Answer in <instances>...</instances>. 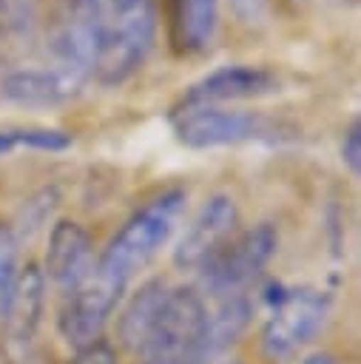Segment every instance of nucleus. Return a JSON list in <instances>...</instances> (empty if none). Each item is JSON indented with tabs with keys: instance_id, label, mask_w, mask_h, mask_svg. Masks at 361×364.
I'll return each mask as SVG.
<instances>
[{
	"instance_id": "nucleus-19",
	"label": "nucleus",
	"mask_w": 361,
	"mask_h": 364,
	"mask_svg": "<svg viewBox=\"0 0 361 364\" xmlns=\"http://www.w3.org/2000/svg\"><path fill=\"white\" fill-rule=\"evenodd\" d=\"M341 159H344V165L352 171V176H358V171H361V128H358V122H352L350 131L344 134Z\"/></svg>"
},
{
	"instance_id": "nucleus-2",
	"label": "nucleus",
	"mask_w": 361,
	"mask_h": 364,
	"mask_svg": "<svg viewBox=\"0 0 361 364\" xmlns=\"http://www.w3.org/2000/svg\"><path fill=\"white\" fill-rule=\"evenodd\" d=\"M185 202H188V193L182 188H171V191H162L159 196H153L148 205H142L111 236L102 256L97 259V270L105 279L125 287L171 239V233L185 210Z\"/></svg>"
},
{
	"instance_id": "nucleus-13",
	"label": "nucleus",
	"mask_w": 361,
	"mask_h": 364,
	"mask_svg": "<svg viewBox=\"0 0 361 364\" xmlns=\"http://www.w3.org/2000/svg\"><path fill=\"white\" fill-rule=\"evenodd\" d=\"M173 43L185 54L210 48L219 26V0H168Z\"/></svg>"
},
{
	"instance_id": "nucleus-8",
	"label": "nucleus",
	"mask_w": 361,
	"mask_h": 364,
	"mask_svg": "<svg viewBox=\"0 0 361 364\" xmlns=\"http://www.w3.org/2000/svg\"><path fill=\"white\" fill-rule=\"evenodd\" d=\"M122 293H125V287L105 279L94 264L88 279L80 282L74 290H68L65 301L60 307L57 327H60V336L65 338V344H71L74 350H85V347L97 344L111 313L117 310Z\"/></svg>"
},
{
	"instance_id": "nucleus-12",
	"label": "nucleus",
	"mask_w": 361,
	"mask_h": 364,
	"mask_svg": "<svg viewBox=\"0 0 361 364\" xmlns=\"http://www.w3.org/2000/svg\"><path fill=\"white\" fill-rule=\"evenodd\" d=\"M43 301H45V276L37 264H26L14 284L11 293L6 299L3 307V324H6V336L14 344H28L40 327V316H43Z\"/></svg>"
},
{
	"instance_id": "nucleus-15",
	"label": "nucleus",
	"mask_w": 361,
	"mask_h": 364,
	"mask_svg": "<svg viewBox=\"0 0 361 364\" xmlns=\"http://www.w3.org/2000/svg\"><path fill=\"white\" fill-rule=\"evenodd\" d=\"M250 301L244 296H227L222 299V304L205 316V327H202V344H199V353H202V361L225 353L247 327L250 321Z\"/></svg>"
},
{
	"instance_id": "nucleus-23",
	"label": "nucleus",
	"mask_w": 361,
	"mask_h": 364,
	"mask_svg": "<svg viewBox=\"0 0 361 364\" xmlns=\"http://www.w3.org/2000/svg\"><path fill=\"white\" fill-rule=\"evenodd\" d=\"M20 364H48V358H45V353H28Z\"/></svg>"
},
{
	"instance_id": "nucleus-4",
	"label": "nucleus",
	"mask_w": 361,
	"mask_h": 364,
	"mask_svg": "<svg viewBox=\"0 0 361 364\" xmlns=\"http://www.w3.org/2000/svg\"><path fill=\"white\" fill-rule=\"evenodd\" d=\"M176 139L188 148H219L242 142H281L290 131L256 111H233L222 105H179L173 114Z\"/></svg>"
},
{
	"instance_id": "nucleus-17",
	"label": "nucleus",
	"mask_w": 361,
	"mask_h": 364,
	"mask_svg": "<svg viewBox=\"0 0 361 364\" xmlns=\"http://www.w3.org/2000/svg\"><path fill=\"white\" fill-rule=\"evenodd\" d=\"M37 0H0V34L23 40L31 34Z\"/></svg>"
},
{
	"instance_id": "nucleus-18",
	"label": "nucleus",
	"mask_w": 361,
	"mask_h": 364,
	"mask_svg": "<svg viewBox=\"0 0 361 364\" xmlns=\"http://www.w3.org/2000/svg\"><path fill=\"white\" fill-rule=\"evenodd\" d=\"M17 236L9 225H0V313L6 307V299L11 293V284L17 279Z\"/></svg>"
},
{
	"instance_id": "nucleus-11",
	"label": "nucleus",
	"mask_w": 361,
	"mask_h": 364,
	"mask_svg": "<svg viewBox=\"0 0 361 364\" xmlns=\"http://www.w3.org/2000/svg\"><path fill=\"white\" fill-rule=\"evenodd\" d=\"M279 91V77L262 65H222L188 88L182 105H222L236 100H256Z\"/></svg>"
},
{
	"instance_id": "nucleus-21",
	"label": "nucleus",
	"mask_w": 361,
	"mask_h": 364,
	"mask_svg": "<svg viewBox=\"0 0 361 364\" xmlns=\"http://www.w3.org/2000/svg\"><path fill=\"white\" fill-rule=\"evenodd\" d=\"M233 6H236V11H239L242 17H247V20H256V17L264 11L267 0H233Z\"/></svg>"
},
{
	"instance_id": "nucleus-20",
	"label": "nucleus",
	"mask_w": 361,
	"mask_h": 364,
	"mask_svg": "<svg viewBox=\"0 0 361 364\" xmlns=\"http://www.w3.org/2000/svg\"><path fill=\"white\" fill-rule=\"evenodd\" d=\"M71 364H117V353L105 341H97V344L85 347V350H77Z\"/></svg>"
},
{
	"instance_id": "nucleus-22",
	"label": "nucleus",
	"mask_w": 361,
	"mask_h": 364,
	"mask_svg": "<svg viewBox=\"0 0 361 364\" xmlns=\"http://www.w3.org/2000/svg\"><path fill=\"white\" fill-rule=\"evenodd\" d=\"M301 364H338L333 355H327V353H316V355H310V358H304Z\"/></svg>"
},
{
	"instance_id": "nucleus-7",
	"label": "nucleus",
	"mask_w": 361,
	"mask_h": 364,
	"mask_svg": "<svg viewBox=\"0 0 361 364\" xmlns=\"http://www.w3.org/2000/svg\"><path fill=\"white\" fill-rule=\"evenodd\" d=\"M330 316V299L313 287L281 290L262 327V350L270 361L293 358L310 344Z\"/></svg>"
},
{
	"instance_id": "nucleus-6",
	"label": "nucleus",
	"mask_w": 361,
	"mask_h": 364,
	"mask_svg": "<svg viewBox=\"0 0 361 364\" xmlns=\"http://www.w3.org/2000/svg\"><path fill=\"white\" fill-rule=\"evenodd\" d=\"M279 250V230L270 222H259L236 236H230L216 256H210L199 273L205 287L213 296H239L242 287H247L276 256Z\"/></svg>"
},
{
	"instance_id": "nucleus-9",
	"label": "nucleus",
	"mask_w": 361,
	"mask_h": 364,
	"mask_svg": "<svg viewBox=\"0 0 361 364\" xmlns=\"http://www.w3.org/2000/svg\"><path fill=\"white\" fill-rule=\"evenodd\" d=\"M239 225V208L233 196L213 193L190 219L182 239L173 247V264L182 270H199L216 250L233 236Z\"/></svg>"
},
{
	"instance_id": "nucleus-14",
	"label": "nucleus",
	"mask_w": 361,
	"mask_h": 364,
	"mask_svg": "<svg viewBox=\"0 0 361 364\" xmlns=\"http://www.w3.org/2000/svg\"><path fill=\"white\" fill-rule=\"evenodd\" d=\"M168 293H171V287H168L165 279H151L125 304V310L119 316V324H117V333H119V341L128 350L139 353L145 347V341H148V336H151V330H153V324H156V318L165 307Z\"/></svg>"
},
{
	"instance_id": "nucleus-24",
	"label": "nucleus",
	"mask_w": 361,
	"mask_h": 364,
	"mask_svg": "<svg viewBox=\"0 0 361 364\" xmlns=\"http://www.w3.org/2000/svg\"><path fill=\"white\" fill-rule=\"evenodd\" d=\"M225 364H242V361H225Z\"/></svg>"
},
{
	"instance_id": "nucleus-16",
	"label": "nucleus",
	"mask_w": 361,
	"mask_h": 364,
	"mask_svg": "<svg viewBox=\"0 0 361 364\" xmlns=\"http://www.w3.org/2000/svg\"><path fill=\"white\" fill-rule=\"evenodd\" d=\"M71 145V134L60 128H0V156L14 148L34 151H65Z\"/></svg>"
},
{
	"instance_id": "nucleus-10",
	"label": "nucleus",
	"mask_w": 361,
	"mask_h": 364,
	"mask_svg": "<svg viewBox=\"0 0 361 364\" xmlns=\"http://www.w3.org/2000/svg\"><path fill=\"white\" fill-rule=\"evenodd\" d=\"M94 242L91 233L74 222V219H60L51 233H48V247H45V264L43 276L57 284L63 293L74 290L80 282L88 279L94 270Z\"/></svg>"
},
{
	"instance_id": "nucleus-5",
	"label": "nucleus",
	"mask_w": 361,
	"mask_h": 364,
	"mask_svg": "<svg viewBox=\"0 0 361 364\" xmlns=\"http://www.w3.org/2000/svg\"><path fill=\"white\" fill-rule=\"evenodd\" d=\"M205 301L193 287H171L165 307L139 350L145 364H202Z\"/></svg>"
},
{
	"instance_id": "nucleus-3",
	"label": "nucleus",
	"mask_w": 361,
	"mask_h": 364,
	"mask_svg": "<svg viewBox=\"0 0 361 364\" xmlns=\"http://www.w3.org/2000/svg\"><path fill=\"white\" fill-rule=\"evenodd\" d=\"M156 37V0H99L97 80L119 85L148 60Z\"/></svg>"
},
{
	"instance_id": "nucleus-1",
	"label": "nucleus",
	"mask_w": 361,
	"mask_h": 364,
	"mask_svg": "<svg viewBox=\"0 0 361 364\" xmlns=\"http://www.w3.org/2000/svg\"><path fill=\"white\" fill-rule=\"evenodd\" d=\"M99 51V0H65L48 37L45 63L3 80V94L23 105L63 102L88 82Z\"/></svg>"
}]
</instances>
